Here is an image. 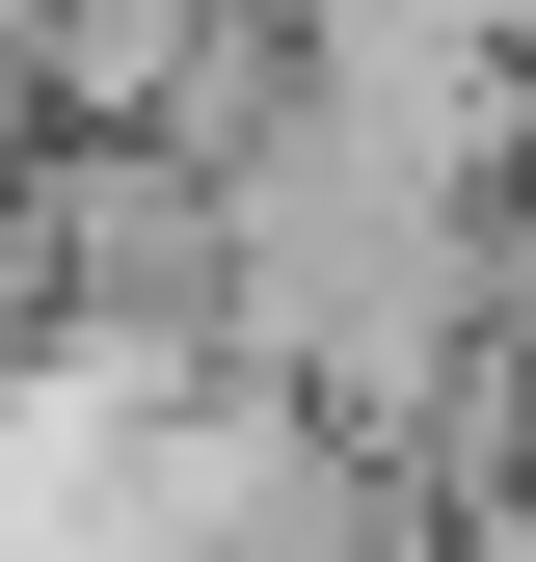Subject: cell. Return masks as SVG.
<instances>
[{"mask_svg": "<svg viewBox=\"0 0 536 562\" xmlns=\"http://www.w3.org/2000/svg\"><path fill=\"white\" fill-rule=\"evenodd\" d=\"M188 27H215V0H0V54H27V108H54V134H161Z\"/></svg>", "mask_w": 536, "mask_h": 562, "instance_id": "1", "label": "cell"}, {"mask_svg": "<svg viewBox=\"0 0 536 562\" xmlns=\"http://www.w3.org/2000/svg\"><path fill=\"white\" fill-rule=\"evenodd\" d=\"M456 27H483V54H510V81H536V0H456Z\"/></svg>", "mask_w": 536, "mask_h": 562, "instance_id": "2", "label": "cell"}]
</instances>
